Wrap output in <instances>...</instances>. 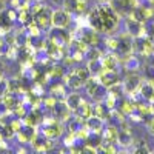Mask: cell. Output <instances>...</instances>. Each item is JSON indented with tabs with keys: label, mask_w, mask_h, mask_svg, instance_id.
Masks as SVG:
<instances>
[{
	"label": "cell",
	"mask_w": 154,
	"mask_h": 154,
	"mask_svg": "<svg viewBox=\"0 0 154 154\" xmlns=\"http://www.w3.org/2000/svg\"><path fill=\"white\" fill-rule=\"evenodd\" d=\"M49 22H51V25H53V26H56V28H63V26H66V25H68L69 19H68V14H66V12H63V11H56Z\"/></svg>",
	"instance_id": "6da1fadb"
},
{
	"label": "cell",
	"mask_w": 154,
	"mask_h": 154,
	"mask_svg": "<svg viewBox=\"0 0 154 154\" xmlns=\"http://www.w3.org/2000/svg\"><path fill=\"white\" fill-rule=\"evenodd\" d=\"M0 80H2V74H0Z\"/></svg>",
	"instance_id": "7a4b0ae2"
},
{
	"label": "cell",
	"mask_w": 154,
	"mask_h": 154,
	"mask_svg": "<svg viewBox=\"0 0 154 154\" xmlns=\"http://www.w3.org/2000/svg\"><path fill=\"white\" fill-rule=\"evenodd\" d=\"M0 2H2V0H0Z\"/></svg>",
	"instance_id": "3957f363"
}]
</instances>
